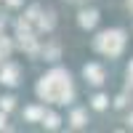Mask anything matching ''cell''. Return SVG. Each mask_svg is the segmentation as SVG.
I'll return each instance as SVG.
<instances>
[{
  "label": "cell",
  "instance_id": "1",
  "mask_svg": "<svg viewBox=\"0 0 133 133\" xmlns=\"http://www.w3.org/2000/svg\"><path fill=\"white\" fill-rule=\"evenodd\" d=\"M37 93L51 104H66L72 96V85H69V75L61 69H53L51 75L43 77V83L37 85Z\"/></svg>",
  "mask_w": 133,
  "mask_h": 133
},
{
  "label": "cell",
  "instance_id": "2",
  "mask_svg": "<svg viewBox=\"0 0 133 133\" xmlns=\"http://www.w3.org/2000/svg\"><path fill=\"white\" fill-rule=\"evenodd\" d=\"M96 48H101L107 53H120V48H123V32H104L101 40H96Z\"/></svg>",
  "mask_w": 133,
  "mask_h": 133
},
{
  "label": "cell",
  "instance_id": "3",
  "mask_svg": "<svg viewBox=\"0 0 133 133\" xmlns=\"http://www.w3.org/2000/svg\"><path fill=\"white\" fill-rule=\"evenodd\" d=\"M16 80H19V66L11 64V61H5L3 66H0V83H5V85H16Z\"/></svg>",
  "mask_w": 133,
  "mask_h": 133
},
{
  "label": "cell",
  "instance_id": "4",
  "mask_svg": "<svg viewBox=\"0 0 133 133\" xmlns=\"http://www.w3.org/2000/svg\"><path fill=\"white\" fill-rule=\"evenodd\" d=\"M85 77H91V83H96V85L104 80V75H101V69H98L96 64H88L85 66Z\"/></svg>",
  "mask_w": 133,
  "mask_h": 133
},
{
  "label": "cell",
  "instance_id": "5",
  "mask_svg": "<svg viewBox=\"0 0 133 133\" xmlns=\"http://www.w3.org/2000/svg\"><path fill=\"white\" fill-rule=\"evenodd\" d=\"M96 16H98L96 11H83V14H80V24L83 27H93L96 24Z\"/></svg>",
  "mask_w": 133,
  "mask_h": 133
},
{
  "label": "cell",
  "instance_id": "6",
  "mask_svg": "<svg viewBox=\"0 0 133 133\" xmlns=\"http://www.w3.org/2000/svg\"><path fill=\"white\" fill-rule=\"evenodd\" d=\"M14 107H16L14 104V96H3V98H0V109H3V112H11Z\"/></svg>",
  "mask_w": 133,
  "mask_h": 133
},
{
  "label": "cell",
  "instance_id": "7",
  "mask_svg": "<svg viewBox=\"0 0 133 133\" xmlns=\"http://www.w3.org/2000/svg\"><path fill=\"white\" fill-rule=\"evenodd\" d=\"M24 115H27L29 120H40V117H43V109H40V107H29Z\"/></svg>",
  "mask_w": 133,
  "mask_h": 133
},
{
  "label": "cell",
  "instance_id": "8",
  "mask_svg": "<svg viewBox=\"0 0 133 133\" xmlns=\"http://www.w3.org/2000/svg\"><path fill=\"white\" fill-rule=\"evenodd\" d=\"M43 123H45L48 128H59V117H56V115H48V117L43 115Z\"/></svg>",
  "mask_w": 133,
  "mask_h": 133
},
{
  "label": "cell",
  "instance_id": "9",
  "mask_svg": "<svg viewBox=\"0 0 133 133\" xmlns=\"http://www.w3.org/2000/svg\"><path fill=\"white\" fill-rule=\"evenodd\" d=\"M93 107H96V109H104V107H107V98H104V96H96V98H93Z\"/></svg>",
  "mask_w": 133,
  "mask_h": 133
},
{
  "label": "cell",
  "instance_id": "10",
  "mask_svg": "<svg viewBox=\"0 0 133 133\" xmlns=\"http://www.w3.org/2000/svg\"><path fill=\"white\" fill-rule=\"evenodd\" d=\"M72 120H75V125H83V112H75Z\"/></svg>",
  "mask_w": 133,
  "mask_h": 133
},
{
  "label": "cell",
  "instance_id": "11",
  "mask_svg": "<svg viewBox=\"0 0 133 133\" xmlns=\"http://www.w3.org/2000/svg\"><path fill=\"white\" fill-rule=\"evenodd\" d=\"M5 3H8V5H21L24 0H5Z\"/></svg>",
  "mask_w": 133,
  "mask_h": 133
},
{
  "label": "cell",
  "instance_id": "12",
  "mask_svg": "<svg viewBox=\"0 0 133 133\" xmlns=\"http://www.w3.org/2000/svg\"><path fill=\"white\" fill-rule=\"evenodd\" d=\"M0 128H5V115H0Z\"/></svg>",
  "mask_w": 133,
  "mask_h": 133
},
{
  "label": "cell",
  "instance_id": "13",
  "mask_svg": "<svg viewBox=\"0 0 133 133\" xmlns=\"http://www.w3.org/2000/svg\"><path fill=\"white\" fill-rule=\"evenodd\" d=\"M128 5H133V0H128Z\"/></svg>",
  "mask_w": 133,
  "mask_h": 133
}]
</instances>
